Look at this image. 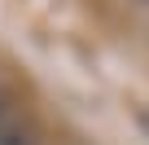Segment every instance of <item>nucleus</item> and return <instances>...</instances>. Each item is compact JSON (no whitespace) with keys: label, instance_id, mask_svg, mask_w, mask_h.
<instances>
[{"label":"nucleus","instance_id":"nucleus-1","mask_svg":"<svg viewBox=\"0 0 149 145\" xmlns=\"http://www.w3.org/2000/svg\"><path fill=\"white\" fill-rule=\"evenodd\" d=\"M0 145H35L26 127H13V123H0Z\"/></svg>","mask_w":149,"mask_h":145}]
</instances>
